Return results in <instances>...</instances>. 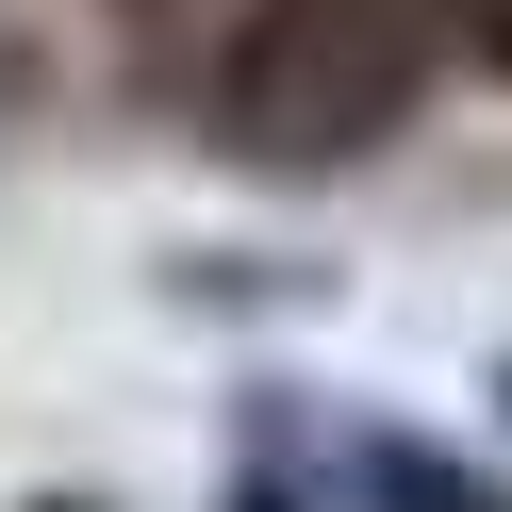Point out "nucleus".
I'll return each mask as SVG.
<instances>
[{"mask_svg": "<svg viewBox=\"0 0 512 512\" xmlns=\"http://www.w3.org/2000/svg\"><path fill=\"white\" fill-rule=\"evenodd\" d=\"M397 83H413V17H380V0H281L265 34L232 50L215 116H232V149H265V166H347V149L397 116Z\"/></svg>", "mask_w": 512, "mask_h": 512, "instance_id": "nucleus-1", "label": "nucleus"}, {"mask_svg": "<svg viewBox=\"0 0 512 512\" xmlns=\"http://www.w3.org/2000/svg\"><path fill=\"white\" fill-rule=\"evenodd\" d=\"M446 17L479 34V67H512V0H446Z\"/></svg>", "mask_w": 512, "mask_h": 512, "instance_id": "nucleus-2", "label": "nucleus"}]
</instances>
